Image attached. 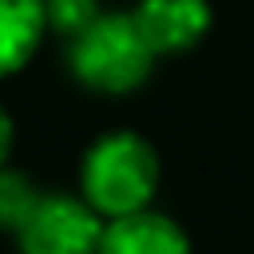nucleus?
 Wrapping results in <instances>:
<instances>
[{
    "instance_id": "f257e3e1",
    "label": "nucleus",
    "mask_w": 254,
    "mask_h": 254,
    "mask_svg": "<svg viewBox=\"0 0 254 254\" xmlns=\"http://www.w3.org/2000/svg\"><path fill=\"white\" fill-rule=\"evenodd\" d=\"M159 190V155L139 131L99 135L79 163V194L103 214L123 218L147 210Z\"/></svg>"
},
{
    "instance_id": "f03ea898",
    "label": "nucleus",
    "mask_w": 254,
    "mask_h": 254,
    "mask_svg": "<svg viewBox=\"0 0 254 254\" xmlns=\"http://www.w3.org/2000/svg\"><path fill=\"white\" fill-rule=\"evenodd\" d=\"M155 60L159 56L143 40L131 12H103L91 28L67 40V67L75 83L99 95H127L143 87Z\"/></svg>"
},
{
    "instance_id": "7ed1b4c3",
    "label": "nucleus",
    "mask_w": 254,
    "mask_h": 254,
    "mask_svg": "<svg viewBox=\"0 0 254 254\" xmlns=\"http://www.w3.org/2000/svg\"><path fill=\"white\" fill-rule=\"evenodd\" d=\"M107 218L83 194L44 190L28 222L16 230L20 254H99Z\"/></svg>"
},
{
    "instance_id": "20e7f679",
    "label": "nucleus",
    "mask_w": 254,
    "mask_h": 254,
    "mask_svg": "<svg viewBox=\"0 0 254 254\" xmlns=\"http://www.w3.org/2000/svg\"><path fill=\"white\" fill-rule=\"evenodd\" d=\"M131 16L155 56H183L210 32L206 0H139Z\"/></svg>"
},
{
    "instance_id": "39448f33",
    "label": "nucleus",
    "mask_w": 254,
    "mask_h": 254,
    "mask_svg": "<svg viewBox=\"0 0 254 254\" xmlns=\"http://www.w3.org/2000/svg\"><path fill=\"white\" fill-rule=\"evenodd\" d=\"M99 254H190V238L175 218L147 206L123 218H107Z\"/></svg>"
},
{
    "instance_id": "423d86ee",
    "label": "nucleus",
    "mask_w": 254,
    "mask_h": 254,
    "mask_svg": "<svg viewBox=\"0 0 254 254\" xmlns=\"http://www.w3.org/2000/svg\"><path fill=\"white\" fill-rule=\"evenodd\" d=\"M48 32L44 0H0V79L24 71Z\"/></svg>"
},
{
    "instance_id": "0eeeda50",
    "label": "nucleus",
    "mask_w": 254,
    "mask_h": 254,
    "mask_svg": "<svg viewBox=\"0 0 254 254\" xmlns=\"http://www.w3.org/2000/svg\"><path fill=\"white\" fill-rule=\"evenodd\" d=\"M40 187L24 175V171H16V167H0V230H8L12 238H16V230L28 222V214H32V206L40 202Z\"/></svg>"
},
{
    "instance_id": "6e6552de",
    "label": "nucleus",
    "mask_w": 254,
    "mask_h": 254,
    "mask_svg": "<svg viewBox=\"0 0 254 254\" xmlns=\"http://www.w3.org/2000/svg\"><path fill=\"white\" fill-rule=\"evenodd\" d=\"M44 4H48V32L64 40H75L83 28H91L103 16L99 0H44Z\"/></svg>"
},
{
    "instance_id": "1a4fd4ad",
    "label": "nucleus",
    "mask_w": 254,
    "mask_h": 254,
    "mask_svg": "<svg viewBox=\"0 0 254 254\" xmlns=\"http://www.w3.org/2000/svg\"><path fill=\"white\" fill-rule=\"evenodd\" d=\"M12 139H16V127H12V115L0 107V167L8 163V155H12Z\"/></svg>"
}]
</instances>
